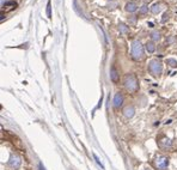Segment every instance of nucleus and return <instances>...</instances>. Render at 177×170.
I'll use <instances>...</instances> for the list:
<instances>
[{
  "mask_svg": "<svg viewBox=\"0 0 177 170\" xmlns=\"http://www.w3.org/2000/svg\"><path fill=\"white\" fill-rule=\"evenodd\" d=\"M125 87L129 92H136L138 91V89H139L138 79L133 73H129L125 77Z\"/></svg>",
  "mask_w": 177,
  "mask_h": 170,
  "instance_id": "nucleus-1",
  "label": "nucleus"
},
{
  "mask_svg": "<svg viewBox=\"0 0 177 170\" xmlns=\"http://www.w3.org/2000/svg\"><path fill=\"white\" fill-rule=\"evenodd\" d=\"M131 54H132V58L136 61L139 60H143L144 58V47L143 44L140 43V41H133L132 43V51H131Z\"/></svg>",
  "mask_w": 177,
  "mask_h": 170,
  "instance_id": "nucleus-2",
  "label": "nucleus"
},
{
  "mask_svg": "<svg viewBox=\"0 0 177 170\" xmlns=\"http://www.w3.org/2000/svg\"><path fill=\"white\" fill-rule=\"evenodd\" d=\"M148 71L151 72L153 76H159L160 73H162V71H163V65H162V62L157 59L151 60L150 64H148Z\"/></svg>",
  "mask_w": 177,
  "mask_h": 170,
  "instance_id": "nucleus-3",
  "label": "nucleus"
},
{
  "mask_svg": "<svg viewBox=\"0 0 177 170\" xmlns=\"http://www.w3.org/2000/svg\"><path fill=\"white\" fill-rule=\"evenodd\" d=\"M169 165V158L165 156H158L154 159V167L158 170H165Z\"/></svg>",
  "mask_w": 177,
  "mask_h": 170,
  "instance_id": "nucleus-4",
  "label": "nucleus"
},
{
  "mask_svg": "<svg viewBox=\"0 0 177 170\" xmlns=\"http://www.w3.org/2000/svg\"><path fill=\"white\" fill-rule=\"evenodd\" d=\"M20 163L22 162H20V158L18 156H12L9 162V165L11 168H13V169H18L20 167Z\"/></svg>",
  "mask_w": 177,
  "mask_h": 170,
  "instance_id": "nucleus-5",
  "label": "nucleus"
},
{
  "mask_svg": "<svg viewBox=\"0 0 177 170\" xmlns=\"http://www.w3.org/2000/svg\"><path fill=\"white\" fill-rule=\"evenodd\" d=\"M158 144H159V146L162 149H168V147L171 146V141L166 136H162V138H159V140H158Z\"/></svg>",
  "mask_w": 177,
  "mask_h": 170,
  "instance_id": "nucleus-6",
  "label": "nucleus"
},
{
  "mask_svg": "<svg viewBox=\"0 0 177 170\" xmlns=\"http://www.w3.org/2000/svg\"><path fill=\"white\" fill-rule=\"evenodd\" d=\"M122 103H123V96H122V94L117 92L115 95V97H114V107L115 108H120L122 105Z\"/></svg>",
  "mask_w": 177,
  "mask_h": 170,
  "instance_id": "nucleus-7",
  "label": "nucleus"
},
{
  "mask_svg": "<svg viewBox=\"0 0 177 170\" xmlns=\"http://www.w3.org/2000/svg\"><path fill=\"white\" fill-rule=\"evenodd\" d=\"M136 9H138V2L135 1V0H132V1H129V2H127L126 4V11L127 12H134V11H136Z\"/></svg>",
  "mask_w": 177,
  "mask_h": 170,
  "instance_id": "nucleus-8",
  "label": "nucleus"
},
{
  "mask_svg": "<svg viewBox=\"0 0 177 170\" xmlns=\"http://www.w3.org/2000/svg\"><path fill=\"white\" fill-rule=\"evenodd\" d=\"M110 78H111V80H113L114 83H117L118 79H120L118 72H117V69L115 68V66H113L111 69H110Z\"/></svg>",
  "mask_w": 177,
  "mask_h": 170,
  "instance_id": "nucleus-9",
  "label": "nucleus"
},
{
  "mask_svg": "<svg viewBox=\"0 0 177 170\" xmlns=\"http://www.w3.org/2000/svg\"><path fill=\"white\" fill-rule=\"evenodd\" d=\"M145 48H146V51H148V53H153V51H156V44L153 41H148V42H146L145 44Z\"/></svg>",
  "mask_w": 177,
  "mask_h": 170,
  "instance_id": "nucleus-10",
  "label": "nucleus"
},
{
  "mask_svg": "<svg viewBox=\"0 0 177 170\" xmlns=\"http://www.w3.org/2000/svg\"><path fill=\"white\" fill-rule=\"evenodd\" d=\"M123 114H125V116L126 118H132L133 115H134V108L133 107H127L126 109H125V111H123Z\"/></svg>",
  "mask_w": 177,
  "mask_h": 170,
  "instance_id": "nucleus-11",
  "label": "nucleus"
},
{
  "mask_svg": "<svg viewBox=\"0 0 177 170\" xmlns=\"http://www.w3.org/2000/svg\"><path fill=\"white\" fill-rule=\"evenodd\" d=\"M151 11L153 12V13H159L160 11H162V4H154L153 6H152V9H151Z\"/></svg>",
  "mask_w": 177,
  "mask_h": 170,
  "instance_id": "nucleus-12",
  "label": "nucleus"
},
{
  "mask_svg": "<svg viewBox=\"0 0 177 170\" xmlns=\"http://www.w3.org/2000/svg\"><path fill=\"white\" fill-rule=\"evenodd\" d=\"M147 12H148V6H146V5L141 6L140 10H139V13H140V15H146Z\"/></svg>",
  "mask_w": 177,
  "mask_h": 170,
  "instance_id": "nucleus-13",
  "label": "nucleus"
},
{
  "mask_svg": "<svg viewBox=\"0 0 177 170\" xmlns=\"http://www.w3.org/2000/svg\"><path fill=\"white\" fill-rule=\"evenodd\" d=\"M151 38L153 40V41H158L160 38V35H159V33H157V31H153L151 34Z\"/></svg>",
  "mask_w": 177,
  "mask_h": 170,
  "instance_id": "nucleus-14",
  "label": "nucleus"
},
{
  "mask_svg": "<svg viewBox=\"0 0 177 170\" xmlns=\"http://www.w3.org/2000/svg\"><path fill=\"white\" fill-rule=\"evenodd\" d=\"M168 62L170 64V66H172V67H177V61H176V60L170 59V60H168Z\"/></svg>",
  "mask_w": 177,
  "mask_h": 170,
  "instance_id": "nucleus-15",
  "label": "nucleus"
},
{
  "mask_svg": "<svg viewBox=\"0 0 177 170\" xmlns=\"http://www.w3.org/2000/svg\"><path fill=\"white\" fill-rule=\"evenodd\" d=\"M47 16L51 18V1L48 2V5H47Z\"/></svg>",
  "mask_w": 177,
  "mask_h": 170,
  "instance_id": "nucleus-16",
  "label": "nucleus"
},
{
  "mask_svg": "<svg viewBox=\"0 0 177 170\" xmlns=\"http://www.w3.org/2000/svg\"><path fill=\"white\" fill-rule=\"evenodd\" d=\"M120 29H121V31H122V33H125V34L127 33V28L123 25V24H120Z\"/></svg>",
  "mask_w": 177,
  "mask_h": 170,
  "instance_id": "nucleus-17",
  "label": "nucleus"
},
{
  "mask_svg": "<svg viewBox=\"0 0 177 170\" xmlns=\"http://www.w3.org/2000/svg\"><path fill=\"white\" fill-rule=\"evenodd\" d=\"M166 18H168V13H164V17H163V22H165V20H166Z\"/></svg>",
  "mask_w": 177,
  "mask_h": 170,
  "instance_id": "nucleus-18",
  "label": "nucleus"
},
{
  "mask_svg": "<svg viewBox=\"0 0 177 170\" xmlns=\"http://www.w3.org/2000/svg\"><path fill=\"white\" fill-rule=\"evenodd\" d=\"M145 170H148V169H145Z\"/></svg>",
  "mask_w": 177,
  "mask_h": 170,
  "instance_id": "nucleus-19",
  "label": "nucleus"
}]
</instances>
